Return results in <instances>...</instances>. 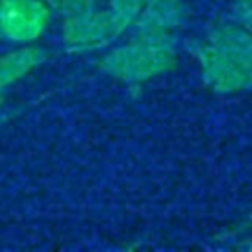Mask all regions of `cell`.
<instances>
[{"label":"cell","mask_w":252,"mask_h":252,"mask_svg":"<svg viewBox=\"0 0 252 252\" xmlns=\"http://www.w3.org/2000/svg\"><path fill=\"white\" fill-rule=\"evenodd\" d=\"M45 51L41 47L30 45V47H20L16 51H10L0 57V98L4 100V91L26 77L32 69L41 65L45 61Z\"/></svg>","instance_id":"obj_6"},{"label":"cell","mask_w":252,"mask_h":252,"mask_svg":"<svg viewBox=\"0 0 252 252\" xmlns=\"http://www.w3.org/2000/svg\"><path fill=\"white\" fill-rule=\"evenodd\" d=\"M201 77L217 93L252 91V33L240 24L215 26L197 47Z\"/></svg>","instance_id":"obj_1"},{"label":"cell","mask_w":252,"mask_h":252,"mask_svg":"<svg viewBox=\"0 0 252 252\" xmlns=\"http://www.w3.org/2000/svg\"><path fill=\"white\" fill-rule=\"evenodd\" d=\"M130 28H134L130 41L110 49L98 61L102 73L122 83H144L175 65L177 51L171 32L144 26Z\"/></svg>","instance_id":"obj_2"},{"label":"cell","mask_w":252,"mask_h":252,"mask_svg":"<svg viewBox=\"0 0 252 252\" xmlns=\"http://www.w3.org/2000/svg\"><path fill=\"white\" fill-rule=\"evenodd\" d=\"M238 248H244V250H252V236H248L246 240H242L238 244Z\"/></svg>","instance_id":"obj_10"},{"label":"cell","mask_w":252,"mask_h":252,"mask_svg":"<svg viewBox=\"0 0 252 252\" xmlns=\"http://www.w3.org/2000/svg\"><path fill=\"white\" fill-rule=\"evenodd\" d=\"M146 0H104V6H108L110 10H114L116 14H120L122 18H126L130 24L136 20L138 12L142 10Z\"/></svg>","instance_id":"obj_8"},{"label":"cell","mask_w":252,"mask_h":252,"mask_svg":"<svg viewBox=\"0 0 252 252\" xmlns=\"http://www.w3.org/2000/svg\"><path fill=\"white\" fill-rule=\"evenodd\" d=\"M43 2L47 4L49 12H55L61 18L69 16V14H75L79 10H85V8L100 4V0H43Z\"/></svg>","instance_id":"obj_7"},{"label":"cell","mask_w":252,"mask_h":252,"mask_svg":"<svg viewBox=\"0 0 252 252\" xmlns=\"http://www.w3.org/2000/svg\"><path fill=\"white\" fill-rule=\"evenodd\" d=\"M49 8L43 0H16L0 4V35L12 43L37 39L49 22Z\"/></svg>","instance_id":"obj_4"},{"label":"cell","mask_w":252,"mask_h":252,"mask_svg":"<svg viewBox=\"0 0 252 252\" xmlns=\"http://www.w3.org/2000/svg\"><path fill=\"white\" fill-rule=\"evenodd\" d=\"M132 24L104 4L63 16V43L73 51L98 49L112 43Z\"/></svg>","instance_id":"obj_3"},{"label":"cell","mask_w":252,"mask_h":252,"mask_svg":"<svg viewBox=\"0 0 252 252\" xmlns=\"http://www.w3.org/2000/svg\"><path fill=\"white\" fill-rule=\"evenodd\" d=\"M0 39H2V35H0Z\"/></svg>","instance_id":"obj_13"},{"label":"cell","mask_w":252,"mask_h":252,"mask_svg":"<svg viewBox=\"0 0 252 252\" xmlns=\"http://www.w3.org/2000/svg\"><path fill=\"white\" fill-rule=\"evenodd\" d=\"M189 20V6L183 0H146L132 26L171 32Z\"/></svg>","instance_id":"obj_5"},{"label":"cell","mask_w":252,"mask_h":252,"mask_svg":"<svg viewBox=\"0 0 252 252\" xmlns=\"http://www.w3.org/2000/svg\"><path fill=\"white\" fill-rule=\"evenodd\" d=\"M234 22L252 33V0H234L232 4Z\"/></svg>","instance_id":"obj_9"},{"label":"cell","mask_w":252,"mask_h":252,"mask_svg":"<svg viewBox=\"0 0 252 252\" xmlns=\"http://www.w3.org/2000/svg\"><path fill=\"white\" fill-rule=\"evenodd\" d=\"M6 2H16V0H0V4H6Z\"/></svg>","instance_id":"obj_12"},{"label":"cell","mask_w":252,"mask_h":252,"mask_svg":"<svg viewBox=\"0 0 252 252\" xmlns=\"http://www.w3.org/2000/svg\"><path fill=\"white\" fill-rule=\"evenodd\" d=\"M240 228H252V217H248V219L240 224Z\"/></svg>","instance_id":"obj_11"}]
</instances>
